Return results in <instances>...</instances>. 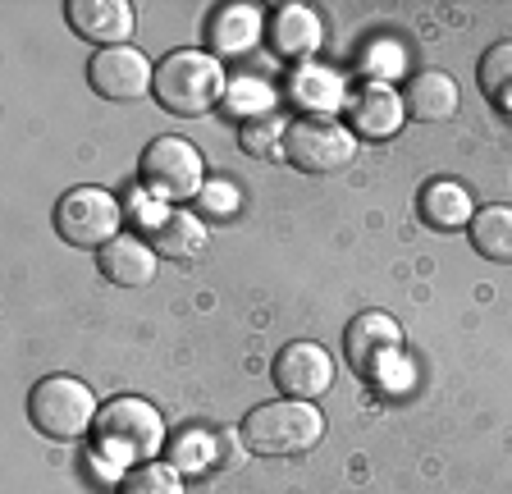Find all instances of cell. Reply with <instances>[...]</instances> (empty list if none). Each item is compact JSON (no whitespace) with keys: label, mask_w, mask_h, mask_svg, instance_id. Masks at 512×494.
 <instances>
[{"label":"cell","mask_w":512,"mask_h":494,"mask_svg":"<svg viewBox=\"0 0 512 494\" xmlns=\"http://www.w3.org/2000/svg\"><path fill=\"white\" fill-rule=\"evenodd\" d=\"M229 83H224V60H215L211 51H170L160 55L156 65V83H151V97L179 119H197L211 115L224 101Z\"/></svg>","instance_id":"obj_1"},{"label":"cell","mask_w":512,"mask_h":494,"mask_svg":"<svg viewBox=\"0 0 512 494\" xmlns=\"http://www.w3.org/2000/svg\"><path fill=\"white\" fill-rule=\"evenodd\" d=\"M92 435L96 453L110 458L115 467H147L165 444V421L147 398H115V403L101 408Z\"/></svg>","instance_id":"obj_2"},{"label":"cell","mask_w":512,"mask_h":494,"mask_svg":"<svg viewBox=\"0 0 512 494\" xmlns=\"http://www.w3.org/2000/svg\"><path fill=\"white\" fill-rule=\"evenodd\" d=\"M320 435H325V417H320V408L302 403V398L261 403L243 421L247 449H256L261 458H298V453L316 449Z\"/></svg>","instance_id":"obj_3"},{"label":"cell","mask_w":512,"mask_h":494,"mask_svg":"<svg viewBox=\"0 0 512 494\" xmlns=\"http://www.w3.org/2000/svg\"><path fill=\"white\" fill-rule=\"evenodd\" d=\"M96 398L74 376H46L28 394V421L51 440H83L96 426Z\"/></svg>","instance_id":"obj_4"},{"label":"cell","mask_w":512,"mask_h":494,"mask_svg":"<svg viewBox=\"0 0 512 494\" xmlns=\"http://www.w3.org/2000/svg\"><path fill=\"white\" fill-rule=\"evenodd\" d=\"M119 225H124V206L106 188H69L55 202V234L69 247H101L115 243Z\"/></svg>","instance_id":"obj_5"},{"label":"cell","mask_w":512,"mask_h":494,"mask_svg":"<svg viewBox=\"0 0 512 494\" xmlns=\"http://www.w3.org/2000/svg\"><path fill=\"white\" fill-rule=\"evenodd\" d=\"M206 183V165L202 151L192 147L188 138H151L142 151V188H151L156 197H170V202H188V197L202 193Z\"/></svg>","instance_id":"obj_6"},{"label":"cell","mask_w":512,"mask_h":494,"mask_svg":"<svg viewBox=\"0 0 512 494\" xmlns=\"http://www.w3.org/2000/svg\"><path fill=\"white\" fill-rule=\"evenodd\" d=\"M284 156L307 174H339L357 156V133L343 129L339 119L307 115L298 124H288L284 133Z\"/></svg>","instance_id":"obj_7"},{"label":"cell","mask_w":512,"mask_h":494,"mask_svg":"<svg viewBox=\"0 0 512 494\" xmlns=\"http://www.w3.org/2000/svg\"><path fill=\"white\" fill-rule=\"evenodd\" d=\"M270 380L284 398H320L325 389H334V357L330 348L311 344V339H293L288 348H279L275 366H270Z\"/></svg>","instance_id":"obj_8"},{"label":"cell","mask_w":512,"mask_h":494,"mask_svg":"<svg viewBox=\"0 0 512 494\" xmlns=\"http://www.w3.org/2000/svg\"><path fill=\"white\" fill-rule=\"evenodd\" d=\"M87 83H92L96 97H106V101H138L151 92L156 69H151V60L138 51V46H110V51L92 55Z\"/></svg>","instance_id":"obj_9"},{"label":"cell","mask_w":512,"mask_h":494,"mask_svg":"<svg viewBox=\"0 0 512 494\" xmlns=\"http://www.w3.org/2000/svg\"><path fill=\"white\" fill-rule=\"evenodd\" d=\"M343 348H348V362L357 366L362 376H371V371H380V366L403 348V330H398L394 316L362 312V316H352L348 330H343Z\"/></svg>","instance_id":"obj_10"},{"label":"cell","mask_w":512,"mask_h":494,"mask_svg":"<svg viewBox=\"0 0 512 494\" xmlns=\"http://www.w3.org/2000/svg\"><path fill=\"white\" fill-rule=\"evenodd\" d=\"M64 14H69V28H74L78 37H87V42H96L101 51L128 46V37L138 28L128 0H69Z\"/></svg>","instance_id":"obj_11"},{"label":"cell","mask_w":512,"mask_h":494,"mask_svg":"<svg viewBox=\"0 0 512 494\" xmlns=\"http://www.w3.org/2000/svg\"><path fill=\"white\" fill-rule=\"evenodd\" d=\"M266 37V14L256 5H220L206 23V46H211L215 60H238V55H252Z\"/></svg>","instance_id":"obj_12"},{"label":"cell","mask_w":512,"mask_h":494,"mask_svg":"<svg viewBox=\"0 0 512 494\" xmlns=\"http://www.w3.org/2000/svg\"><path fill=\"white\" fill-rule=\"evenodd\" d=\"M266 46L288 65H307L320 46V19L307 5H275L266 14Z\"/></svg>","instance_id":"obj_13"},{"label":"cell","mask_w":512,"mask_h":494,"mask_svg":"<svg viewBox=\"0 0 512 494\" xmlns=\"http://www.w3.org/2000/svg\"><path fill=\"white\" fill-rule=\"evenodd\" d=\"M403 106L416 124H444L458 115V83L444 69H416L403 87Z\"/></svg>","instance_id":"obj_14"},{"label":"cell","mask_w":512,"mask_h":494,"mask_svg":"<svg viewBox=\"0 0 512 494\" xmlns=\"http://www.w3.org/2000/svg\"><path fill=\"white\" fill-rule=\"evenodd\" d=\"M403 92H394L389 83H366L357 97H352V129L362 133V138H394L398 129H403Z\"/></svg>","instance_id":"obj_15"},{"label":"cell","mask_w":512,"mask_h":494,"mask_svg":"<svg viewBox=\"0 0 512 494\" xmlns=\"http://www.w3.org/2000/svg\"><path fill=\"white\" fill-rule=\"evenodd\" d=\"M96 261H101V275L119 289H142L156 280V247H147L133 234H119L115 243H106L96 252Z\"/></svg>","instance_id":"obj_16"},{"label":"cell","mask_w":512,"mask_h":494,"mask_svg":"<svg viewBox=\"0 0 512 494\" xmlns=\"http://www.w3.org/2000/svg\"><path fill=\"white\" fill-rule=\"evenodd\" d=\"M471 215H476V206L458 179H430L421 188V220L430 229H462L471 225Z\"/></svg>","instance_id":"obj_17"},{"label":"cell","mask_w":512,"mask_h":494,"mask_svg":"<svg viewBox=\"0 0 512 494\" xmlns=\"http://www.w3.org/2000/svg\"><path fill=\"white\" fill-rule=\"evenodd\" d=\"M471 247L494 266H512V206H480L471 215Z\"/></svg>","instance_id":"obj_18"},{"label":"cell","mask_w":512,"mask_h":494,"mask_svg":"<svg viewBox=\"0 0 512 494\" xmlns=\"http://www.w3.org/2000/svg\"><path fill=\"white\" fill-rule=\"evenodd\" d=\"M293 101H298L302 110H311V115H320V119H334V110L343 106L339 74L316 69V65H302L298 74H293Z\"/></svg>","instance_id":"obj_19"},{"label":"cell","mask_w":512,"mask_h":494,"mask_svg":"<svg viewBox=\"0 0 512 494\" xmlns=\"http://www.w3.org/2000/svg\"><path fill=\"white\" fill-rule=\"evenodd\" d=\"M206 247V229L197 215L188 211H170V215H160V225H156V257H174V261H188L197 257Z\"/></svg>","instance_id":"obj_20"},{"label":"cell","mask_w":512,"mask_h":494,"mask_svg":"<svg viewBox=\"0 0 512 494\" xmlns=\"http://www.w3.org/2000/svg\"><path fill=\"white\" fill-rule=\"evenodd\" d=\"M476 83H480V92H485V101L512 110V42H494L490 51L480 55Z\"/></svg>","instance_id":"obj_21"},{"label":"cell","mask_w":512,"mask_h":494,"mask_svg":"<svg viewBox=\"0 0 512 494\" xmlns=\"http://www.w3.org/2000/svg\"><path fill=\"white\" fill-rule=\"evenodd\" d=\"M119 494H188V490H183L179 467H170V462H147V467H133V472L124 476Z\"/></svg>","instance_id":"obj_22"},{"label":"cell","mask_w":512,"mask_h":494,"mask_svg":"<svg viewBox=\"0 0 512 494\" xmlns=\"http://www.w3.org/2000/svg\"><path fill=\"white\" fill-rule=\"evenodd\" d=\"M275 129H279L275 119H266V129H261V124H247V129H243V151H247V156H279L275 142H270V138H275ZM279 133H284V129H279Z\"/></svg>","instance_id":"obj_23"},{"label":"cell","mask_w":512,"mask_h":494,"mask_svg":"<svg viewBox=\"0 0 512 494\" xmlns=\"http://www.w3.org/2000/svg\"><path fill=\"white\" fill-rule=\"evenodd\" d=\"M202 206L211 215H234L238 211V193L229 188V183H206V188H202Z\"/></svg>","instance_id":"obj_24"}]
</instances>
